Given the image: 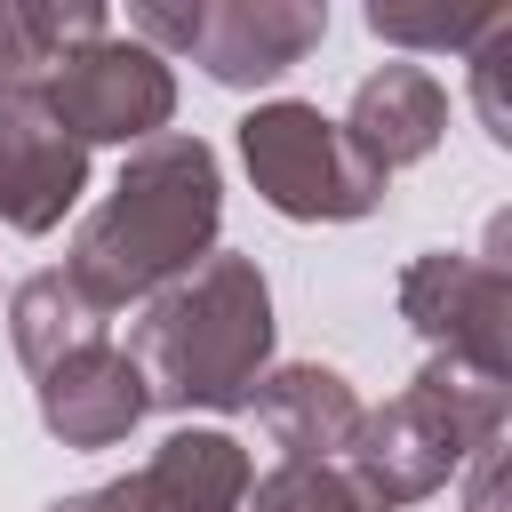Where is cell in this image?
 <instances>
[{
	"label": "cell",
	"instance_id": "6da1fadb",
	"mask_svg": "<svg viewBox=\"0 0 512 512\" xmlns=\"http://www.w3.org/2000/svg\"><path fill=\"white\" fill-rule=\"evenodd\" d=\"M216 224H224L216 152L200 136L168 128L120 160L112 192L80 216L64 272L112 320L120 304H152L168 280H184L200 256H216Z\"/></svg>",
	"mask_w": 512,
	"mask_h": 512
},
{
	"label": "cell",
	"instance_id": "7a4b0ae2",
	"mask_svg": "<svg viewBox=\"0 0 512 512\" xmlns=\"http://www.w3.org/2000/svg\"><path fill=\"white\" fill-rule=\"evenodd\" d=\"M144 376V400L152 408H248V392L264 384L272 368V288H264V264L240 256V248H216L200 256L184 280H168L128 344H120Z\"/></svg>",
	"mask_w": 512,
	"mask_h": 512
},
{
	"label": "cell",
	"instance_id": "3957f363",
	"mask_svg": "<svg viewBox=\"0 0 512 512\" xmlns=\"http://www.w3.org/2000/svg\"><path fill=\"white\" fill-rule=\"evenodd\" d=\"M504 424H512V384L432 352L408 376V392H392L384 408H360V432H352L344 464L360 472V488L384 512H400V504L440 496L464 472L472 448L504 440Z\"/></svg>",
	"mask_w": 512,
	"mask_h": 512
},
{
	"label": "cell",
	"instance_id": "277c9868",
	"mask_svg": "<svg viewBox=\"0 0 512 512\" xmlns=\"http://www.w3.org/2000/svg\"><path fill=\"white\" fill-rule=\"evenodd\" d=\"M328 32L320 0H136L128 40L152 56H192L216 88H272L288 64H304Z\"/></svg>",
	"mask_w": 512,
	"mask_h": 512
},
{
	"label": "cell",
	"instance_id": "5b68a950",
	"mask_svg": "<svg viewBox=\"0 0 512 512\" xmlns=\"http://www.w3.org/2000/svg\"><path fill=\"white\" fill-rule=\"evenodd\" d=\"M240 160L264 192V208H280L288 224H352L384 200V176L344 144V128L304 104V96H272L240 120Z\"/></svg>",
	"mask_w": 512,
	"mask_h": 512
},
{
	"label": "cell",
	"instance_id": "8992f818",
	"mask_svg": "<svg viewBox=\"0 0 512 512\" xmlns=\"http://www.w3.org/2000/svg\"><path fill=\"white\" fill-rule=\"evenodd\" d=\"M512 216L488 224V248H424L400 272V320L480 376L512 384Z\"/></svg>",
	"mask_w": 512,
	"mask_h": 512
},
{
	"label": "cell",
	"instance_id": "52a82bcc",
	"mask_svg": "<svg viewBox=\"0 0 512 512\" xmlns=\"http://www.w3.org/2000/svg\"><path fill=\"white\" fill-rule=\"evenodd\" d=\"M32 96H40L80 144H128V152H136V144L168 136V120H176V72H168V56H152V48L128 40V32H104V40L56 56Z\"/></svg>",
	"mask_w": 512,
	"mask_h": 512
},
{
	"label": "cell",
	"instance_id": "ba28073f",
	"mask_svg": "<svg viewBox=\"0 0 512 512\" xmlns=\"http://www.w3.org/2000/svg\"><path fill=\"white\" fill-rule=\"evenodd\" d=\"M80 192H88V144L32 88L0 96V224L40 240L72 216Z\"/></svg>",
	"mask_w": 512,
	"mask_h": 512
},
{
	"label": "cell",
	"instance_id": "9c48e42d",
	"mask_svg": "<svg viewBox=\"0 0 512 512\" xmlns=\"http://www.w3.org/2000/svg\"><path fill=\"white\" fill-rule=\"evenodd\" d=\"M32 400H40V424H48L64 448H120V440L144 424V408H152L136 360H128L112 336H96V344L64 352L56 368H40Z\"/></svg>",
	"mask_w": 512,
	"mask_h": 512
},
{
	"label": "cell",
	"instance_id": "30bf717a",
	"mask_svg": "<svg viewBox=\"0 0 512 512\" xmlns=\"http://www.w3.org/2000/svg\"><path fill=\"white\" fill-rule=\"evenodd\" d=\"M344 144L392 184L400 168H416L440 136H448V88L424 72V64H376L360 88H352V104H344Z\"/></svg>",
	"mask_w": 512,
	"mask_h": 512
},
{
	"label": "cell",
	"instance_id": "8fae6325",
	"mask_svg": "<svg viewBox=\"0 0 512 512\" xmlns=\"http://www.w3.org/2000/svg\"><path fill=\"white\" fill-rule=\"evenodd\" d=\"M256 424L288 448V464H344L352 432H360V392L320 368V360H288V368H264V384L248 392Z\"/></svg>",
	"mask_w": 512,
	"mask_h": 512
},
{
	"label": "cell",
	"instance_id": "7c38bea8",
	"mask_svg": "<svg viewBox=\"0 0 512 512\" xmlns=\"http://www.w3.org/2000/svg\"><path fill=\"white\" fill-rule=\"evenodd\" d=\"M136 480H144L152 512H240L256 464H248V448H240L232 432L184 424V432H168V440L152 448V464H144Z\"/></svg>",
	"mask_w": 512,
	"mask_h": 512
},
{
	"label": "cell",
	"instance_id": "4fadbf2b",
	"mask_svg": "<svg viewBox=\"0 0 512 512\" xmlns=\"http://www.w3.org/2000/svg\"><path fill=\"white\" fill-rule=\"evenodd\" d=\"M104 32H112V16L96 0H0V96L40 88L56 56H72Z\"/></svg>",
	"mask_w": 512,
	"mask_h": 512
},
{
	"label": "cell",
	"instance_id": "5bb4252c",
	"mask_svg": "<svg viewBox=\"0 0 512 512\" xmlns=\"http://www.w3.org/2000/svg\"><path fill=\"white\" fill-rule=\"evenodd\" d=\"M8 336H16V360L40 376V368H56L64 352L96 344V336H104V312L72 288L64 264H48V272H32V280L8 296Z\"/></svg>",
	"mask_w": 512,
	"mask_h": 512
},
{
	"label": "cell",
	"instance_id": "9a60e30c",
	"mask_svg": "<svg viewBox=\"0 0 512 512\" xmlns=\"http://www.w3.org/2000/svg\"><path fill=\"white\" fill-rule=\"evenodd\" d=\"M240 512H384L352 464H272L264 480H248V504Z\"/></svg>",
	"mask_w": 512,
	"mask_h": 512
},
{
	"label": "cell",
	"instance_id": "2e32d148",
	"mask_svg": "<svg viewBox=\"0 0 512 512\" xmlns=\"http://www.w3.org/2000/svg\"><path fill=\"white\" fill-rule=\"evenodd\" d=\"M504 16L512 8H392V0H376L368 8V32L392 40V48H464L472 56Z\"/></svg>",
	"mask_w": 512,
	"mask_h": 512
},
{
	"label": "cell",
	"instance_id": "e0dca14e",
	"mask_svg": "<svg viewBox=\"0 0 512 512\" xmlns=\"http://www.w3.org/2000/svg\"><path fill=\"white\" fill-rule=\"evenodd\" d=\"M512 16L472 48V104H480V128H488V144H512Z\"/></svg>",
	"mask_w": 512,
	"mask_h": 512
},
{
	"label": "cell",
	"instance_id": "ac0fdd59",
	"mask_svg": "<svg viewBox=\"0 0 512 512\" xmlns=\"http://www.w3.org/2000/svg\"><path fill=\"white\" fill-rule=\"evenodd\" d=\"M464 512H504V440L464 456Z\"/></svg>",
	"mask_w": 512,
	"mask_h": 512
},
{
	"label": "cell",
	"instance_id": "d6986e66",
	"mask_svg": "<svg viewBox=\"0 0 512 512\" xmlns=\"http://www.w3.org/2000/svg\"><path fill=\"white\" fill-rule=\"evenodd\" d=\"M48 512H152V496H144V480H136V472H120V480H104V488L56 496Z\"/></svg>",
	"mask_w": 512,
	"mask_h": 512
}]
</instances>
